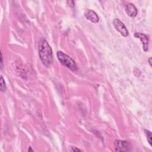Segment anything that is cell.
I'll return each instance as SVG.
<instances>
[{"instance_id":"obj_1","label":"cell","mask_w":152,"mask_h":152,"mask_svg":"<svg viewBox=\"0 0 152 152\" xmlns=\"http://www.w3.org/2000/svg\"><path fill=\"white\" fill-rule=\"evenodd\" d=\"M39 55L40 59L46 67H50L53 62L52 50L47 41L42 39L39 45Z\"/></svg>"},{"instance_id":"obj_2","label":"cell","mask_w":152,"mask_h":152,"mask_svg":"<svg viewBox=\"0 0 152 152\" xmlns=\"http://www.w3.org/2000/svg\"><path fill=\"white\" fill-rule=\"evenodd\" d=\"M57 55L58 59L62 64L65 65L73 71H77L78 70L77 65L75 63L74 60L69 57L68 55L65 54L62 51H58Z\"/></svg>"},{"instance_id":"obj_3","label":"cell","mask_w":152,"mask_h":152,"mask_svg":"<svg viewBox=\"0 0 152 152\" xmlns=\"http://www.w3.org/2000/svg\"><path fill=\"white\" fill-rule=\"evenodd\" d=\"M113 24L115 29L118 31L122 36L127 37L128 35V31L126 28V26L118 19H115L113 21Z\"/></svg>"},{"instance_id":"obj_4","label":"cell","mask_w":152,"mask_h":152,"mask_svg":"<svg viewBox=\"0 0 152 152\" xmlns=\"http://www.w3.org/2000/svg\"><path fill=\"white\" fill-rule=\"evenodd\" d=\"M114 144L115 146V150L116 151H127L130 150L129 144L126 141L116 140Z\"/></svg>"},{"instance_id":"obj_5","label":"cell","mask_w":152,"mask_h":152,"mask_svg":"<svg viewBox=\"0 0 152 152\" xmlns=\"http://www.w3.org/2000/svg\"><path fill=\"white\" fill-rule=\"evenodd\" d=\"M134 37L139 39L141 40L143 45V48L144 52H147L148 51L149 48V39L146 34L142 33H135Z\"/></svg>"},{"instance_id":"obj_6","label":"cell","mask_w":152,"mask_h":152,"mask_svg":"<svg viewBox=\"0 0 152 152\" xmlns=\"http://www.w3.org/2000/svg\"><path fill=\"white\" fill-rule=\"evenodd\" d=\"M85 17L93 23H97L99 21V17L95 11L87 9L85 11Z\"/></svg>"},{"instance_id":"obj_7","label":"cell","mask_w":152,"mask_h":152,"mask_svg":"<svg viewBox=\"0 0 152 152\" xmlns=\"http://www.w3.org/2000/svg\"><path fill=\"white\" fill-rule=\"evenodd\" d=\"M125 10L126 13L131 17H135L137 15V10L135 7L131 3L127 4L125 6Z\"/></svg>"},{"instance_id":"obj_8","label":"cell","mask_w":152,"mask_h":152,"mask_svg":"<svg viewBox=\"0 0 152 152\" xmlns=\"http://www.w3.org/2000/svg\"><path fill=\"white\" fill-rule=\"evenodd\" d=\"M0 90L2 92H4L6 90V85L5 81L3 77V76H1L0 78Z\"/></svg>"},{"instance_id":"obj_9","label":"cell","mask_w":152,"mask_h":152,"mask_svg":"<svg viewBox=\"0 0 152 152\" xmlns=\"http://www.w3.org/2000/svg\"><path fill=\"white\" fill-rule=\"evenodd\" d=\"M144 131L145 134H146V137H147V139L148 143H149V144H150V146H151V138H152V136H151V133L150 132V131L147 130H144Z\"/></svg>"},{"instance_id":"obj_10","label":"cell","mask_w":152,"mask_h":152,"mask_svg":"<svg viewBox=\"0 0 152 152\" xmlns=\"http://www.w3.org/2000/svg\"><path fill=\"white\" fill-rule=\"evenodd\" d=\"M67 3L68 5L70 7H71V8L74 7V5H75L74 1H71H71H67Z\"/></svg>"},{"instance_id":"obj_11","label":"cell","mask_w":152,"mask_h":152,"mask_svg":"<svg viewBox=\"0 0 152 152\" xmlns=\"http://www.w3.org/2000/svg\"><path fill=\"white\" fill-rule=\"evenodd\" d=\"M70 150L71 151H74V152H75V151H81L80 149H78V148H77V147H71L70 148Z\"/></svg>"},{"instance_id":"obj_12","label":"cell","mask_w":152,"mask_h":152,"mask_svg":"<svg viewBox=\"0 0 152 152\" xmlns=\"http://www.w3.org/2000/svg\"><path fill=\"white\" fill-rule=\"evenodd\" d=\"M3 54H1V69H2L3 66Z\"/></svg>"},{"instance_id":"obj_13","label":"cell","mask_w":152,"mask_h":152,"mask_svg":"<svg viewBox=\"0 0 152 152\" xmlns=\"http://www.w3.org/2000/svg\"><path fill=\"white\" fill-rule=\"evenodd\" d=\"M151 58H150L149 59V64H150V67H151L152 66V64H151Z\"/></svg>"},{"instance_id":"obj_14","label":"cell","mask_w":152,"mask_h":152,"mask_svg":"<svg viewBox=\"0 0 152 152\" xmlns=\"http://www.w3.org/2000/svg\"><path fill=\"white\" fill-rule=\"evenodd\" d=\"M28 151H33V150L32 149V147H29L28 149Z\"/></svg>"}]
</instances>
